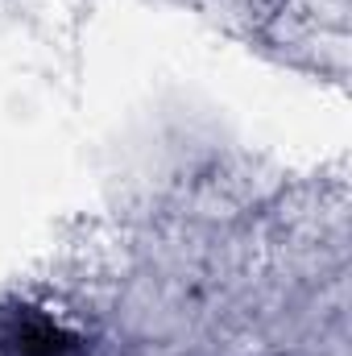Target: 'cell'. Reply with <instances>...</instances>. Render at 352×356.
<instances>
[{
	"label": "cell",
	"mask_w": 352,
	"mask_h": 356,
	"mask_svg": "<svg viewBox=\"0 0 352 356\" xmlns=\"http://www.w3.org/2000/svg\"><path fill=\"white\" fill-rule=\"evenodd\" d=\"M0 353L4 356H88L83 340L71 336L63 323L38 315V311H13L4 332H0Z\"/></svg>",
	"instance_id": "1"
}]
</instances>
